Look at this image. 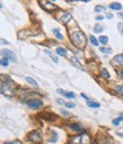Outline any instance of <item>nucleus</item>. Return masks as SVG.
<instances>
[{
  "label": "nucleus",
  "mask_w": 123,
  "mask_h": 144,
  "mask_svg": "<svg viewBox=\"0 0 123 144\" xmlns=\"http://www.w3.org/2000/svg\"><path fill=\"white\" fill-rule=\"evenodd\" d=\"M71 42L79 49H84L87 46V38L84 36V33L82 32L80 29H74L71 32H68Z\"/></svg>",
  "instance_id": "f257e3e1"
},
{
  "label": "nucleus",
  "mask_w": 123,
  "mask_h": 144,
  "mask_svg": "<svg viewBox=\"0 0 123 144\" xmlns=\"http://www.w3.org/2000/svg\"><path fill=\"white\" fill-rule=\"evenodd\" d=\"M14 89H15L14 82H13L11 79H9V78L6 79V82H5V81H2V82H1V93L4 94L5 96L10 97V95H13Z\"/></svg>",
  "instance_id": "f03ea898"
},
{
  "label": "nucleus",
  "mask_w": 123,
  "mask_h": 144,
  "mask_svg": "<svg viewBox=\"0 0 123 144\" xmlns=\"http://www.w3.org/2000/svg\"><path fill=\"white\" fill-rule=\"evenodd\" d=\"M72 143L73 144H89L90 137L87 133H82L80 136L73 137V139H72Z\"/></svg>",
  "instance_id": "7ed1b4c3"
},
{
  "label": "nucleus",
  "mask_w": 123,
  "mask_h": 144,
  "mask_svg": "<svg viewBox=\"0 0 123 144\" xmlns=\"http://www.w3.org/2000/svg\"><path fill=\"white\" fill-rule=\"evenodd\" d=\"M24 104H26L31 109H40V108H42L43 102L39 98H32V99H26V101H24Z\"/></svg>",
  "instance_id": "20e7f679"
},
{
  "label": "nucleus",
  "mask_w": 123,
  "mask_h": 144,
  "mask_svg": "<svg viewBox=\"0 0 123 144\" xmlns=\"http://www.w3.org/2000/svg\"><path fill=\"white\" fill-rule=\"evenodd\" d=\"M27 140L31 141V142L39 143V142H41V140H42V136H41V133L39 130H33L27 134Z\"/></svg>",
  "instance_id": "39448f33"
},
{
  "label": "nucleus",
  "mask_w": 123,
  "mask_h": 144,
  "mask_svg": "<svg viewBox=\"0 0 123 144\" xmlns=\"http://www.w3.org/2000/svg\"><path fill=\"white\" fill-rule=\"evenodd\" d=\"M1 55L4 56L5 58L10 59V61L14 62V63H17V57H16V55H15L13 52L8 51V49H2V51H1Z\"/></svg>",
  "instance_id": "423d86ee"
},
{
  "label": "nucleus",
  "mask_w": 123,
  "mask_h": 144,
  "mask_svg": "<svg viewBox=\"0 0 123 144\" xmlns=\"http://www.w3.org/2000/svg\"><path fill=\"white\" fill-rule=\"evenodd\" d=\"M41 7L45 9V10H47V12H51V10H54V9H57V6L54 4V2H50V1L41 2Z\"/></svg>",
  "instance_id": "0eeeda50"
},
{
  "label": "nucleus",
  "mask_w": 123,
  "mask_h": 144,
  "mask_svg": "<svg viewBox=\"0 0 123 144\" xmlns=\"http://www.w3.org/2000/svg\"><path fill=\"white\" fill-rule=\"evenodd\" d=\"M39 117L42 119V120H46V121H52V120H55V119L57 118L55 114L50 113V112H42V113L39 114Z\"/></svg>",
  "instance_id": "6e6552de"
},
{
  "label": "nucleus",
  "mask_w": 123,
  "mask_h": 144,
  "mask_svg": "<svg viewBox=\"0 0 123 144\" xmlns=\"http://www.w3.org/2000/svg\"><path fill=\"white\" fill-rule=\"evenodd\" d=\"M71 20H72V15H71L70 12H64V13L62 14V16H61V22H62V23L67 24V23H70Z\"/></svg>",
  "instance_id": "1a4fd4ad"
},
{
  "label": "nucleus",
  "mask_w": 123,
  "mask_h": 144,
  "mask_svg": "<svg viewBox=\"0 0 123 144\" xmlns=\"http://www.w3.org/2000/svg\"><path fill=\"white\" fill-rule=\"evenodd\" d=\"M70 61L72 62V64H73L75 68L80 69V70H82V71H84V70H86V69L83 68V65H82V64L80 63V62H79V58H77V57H75V56H71V57H70Z\"/></svg>",
  "instance_id": "9d476101"
},
{
  "label": "nucleus",
  "mask_w": 123,
  "mask_h": 144,
  "mask_svg": "<svg viewBox=\"0 0 123 144\" xmlns=\"http://www.w3.org/2000/svg\"><path fill=\"white\" fill-rule=\"evenodd\" d=\"M57 93L64 95L65 97H67V98H74L75 97V94L73 92H65V90H63V89H57Z\"/></svg>",
  "instance_id": "9b49d317"
},
{
  "label": "nucleus",
  "mask_w": 123,
  "mask_h": 144,
  "mask_svg": "<svg viewBox=\"0 0 123 144\" xmlns=\"http://www.w3.org/2000/svg\"><path fill=\"white\" fill-rule=\"evenodd\" d=\"M114 62L120 67H123V54H119L114 57Z\"/></svg>",
  "instance_id": "f8f14e48"
},
{
  "label": "nucleus",
  "mask_w": 123,
  "mask_h": 144,
  "mask_svg": "<svg viewBox=\"0 0 123 144\" xmlns=\"http://www.w3.org/2000/svg\"><path fill=\"white\" fill-rule=\"evenodd\" d=\"M45 53H46V54L49 56L50 58L52 59L54 62H55V63H58V58H57V56H56L55 54H54V53H51V52L49 51V49H46V51H45Z\"/></svg>",
  "instance_id": "ddd939ff"
},
{
  "label": "nucleus",
  "mask_w": 123,
  "mask_h": 144,
  "mask_svg": "<svg viewBox=\"0 0 123 144\" xmlns=\"http://www.w3.org/2000/svg\"><path fill=\"white\" fill-rule=\"evenodd\" d=\"M50 131H51V136H50V139H49V142H52V143L57 142V140H58V134L56 133L55 130H50Z\"/></svg>",
  "instance_id": "4468645a"
},
{
  "label": "nucleus",
  "mask_w": 123,
  "mask_h": 144,
  "mask_svg": "<svg viewBox=\"0 0 123 144\" xmlns=\"http://www.w3.org/2000/svg\"><path fill=\"white\" fill-rule=\"evenodd\" d=\"M109 8H111V9H115V10H121V9H122V5L120 4V2H112V4L109 5Z\"/></svg>",
  "instance_id": "2eb2a0df"
},
{
  "label": "nucleus",
  "mask_w": 123,
  "mask_h": 144,
  "mask_svg": "<svg viewBox=\"0 0 123 144\" xmlns=\"http://www.w3.org/2000/svg\"><path fill=\"white\" fill-rule=\"evenodd\" d=\"M56 53H57L58 55H61V56L67 55V51H66L65 48H63V47H57V48H56Z\"/></svg>",
  "instance_id": "dca6fc26"
},
{
  "label": "nucleus",
  "mask_w": 123,
  "mask_h": 144,
  "mask_svg": "<svg viewBox=\"0 0 123 144\" xmlns=\"http://www.w3.org/2000/svg\"><path fill=\"white\" fill-rule=\"evenodd\" d=\"M100 76H102V78H104V79H106V80H108L109 78H111V76H109V73H108V71H107L106 69H102Z\"/></svg>",
  "instance_id": "f3484780"
},
{
  "label": "nucleus",
  "mask_w": 123,
  "mask_h": 144,
  "mask_svg": "<svg viewBox=\"0 0 123 144\" xmlns=\"http://www.w3.org/2000/svg\"><path fill=\"white\" fill-rule=\"evenodd\" d=\"M52 33L55 34L56 38H57V39H59V40H63V39H64L63 34H62L61 32H59V30H58V29H52Z\"/></svg>",
  "instance_id": "a211bd4d"
},
{
  "label": "nucleus",
  "mask_w": 123,
  "mask_h": 144,
  "mask_svg": "<svg viewBox=\"0 0 123 144\" xmlns=\"http://www.w3.org/2000/svg\"><path fill=\"white\" fill-rule=\"evenodd\" d=\"M87 104H88V106H90V108H95V109H98L100 106V104L98 102H92V101H88Z\"/></svg>",
  "instance_id": "6ab92c4d"
},
{
  "label": "nucleus",
  "mask_w": 123,
  "mask_h": 144,
  "mask_svg": "<svg viewBox=\"0 0 123 144\" xmlns=\"http://www.w3.org/2000/svg\"><path fill=\"white\" fill-rule=\"evenodd\" d=\"M25 79H26V81L30 84V85H32L33 87H36V88L38 87V82H37V81L34 80V79H32V78H31V77H26V78H25Z\"/></svg>",
  "instance_id": "aec40b11"
},
{
  "label": "nucleus",
  "mask_w": 123,
  "mask_h": 144,
  "mask_svg": "<svg viewBox=\"0 0 123 144\" xmlns=\"http://www.w3.org/2000/svg\"><path fill=\"white\" fill-rule=\"evenodd\" d=\"M68 127H70L71 129H73L74 131H80L81 130V127L79 126L78 124H70L68 125Z\"/></svg>",
  "instance_id": "412c9836"
},
{
  "label": "nucleus",
  "mask_w": 123,
  "mask_h": 144,
  "mask_svg": "<svg viewBox=\"0 0 123 144\" xmlns=\"http://www.w3.org/2000/svg\"><path fill=\"white\" fill-rule=\"evenodd\" d=\"M93 30H95V32L96 33H100V32H103L104 31V27L100 25V24H96L95 27H93Z\"/></svg>",
  "instance_id": "4be33fe9"
},
{
  "label": "nucleus",
  "mask_w": 123,
  "mask_h": 144,
  "mask_svg": "<svg viewBox=\"0 0 123 144\" xmlns=\"http://www.w3.org/2000/svg\"><path fill=\"white\" fill-rule=\"evenodd\" d=\"M89 39H90V42L92 43L93 46H96V47H97V46H99V41H98V40H97L96 38H95L93 36H90V37H89Z\"/></svg>",
  "instance_id": "5701e85b"
},
{
  "label": "nucleus",
  "mask_w": 123,
  "mask_h": 144,
  "mask_svg": "<svg viewBox=\"0 0 123 144\" xmlns=\"http://www.w3.org/2000/svg\"><path fill=\"white\" fill-rule=\"evenodd\" d=\"M0 64H1V67H2V68H7V67H8V64H9V59L5 58V57H2V58H1V62H0Z\"/></svg>",
  "instance_id": "b1692460"
},
{
  "label": "nucleus",
  "mask_w": 123,
  "mask_h": 144,
  "mask_svg": "<svg viewBox=\"0 0 123 144\" xmlns=\"http://www.w3.org/2000/svg\"><path fill=\"white\" fill-rule=\"evenodd\" d=\"M98 40H99V42L103 43V45H106V43L108 42V38H107L106 36H100Z\"/></svg>",
  "instance_id": "393cba45"
},
{
  "label": "nucleus",
  "mask_w": 123,
  "mask_h": 144,
  "mask_svg": "<svg viewBox=\"0 0 123 144\" xmlns=\"http://www.w3.org/2000/svg\"><path fill=\"white\" fill-rule=\"evenodd\" d=\"M122 120H123V114H122V115H120L119 118L114 119V120H113V125H114V126H119V124L121 123Z\"/></svg>",
  "instance_id": "a878e982"
},
{
  "label": "nucleus",
  "mask_w": 123,
  "mask_h": 144,
  "mask_svg": "<svg viewBox=\"0 0 123 144\" xmlns=\"http://www.w3.org/2000/svg\"><path fill=\"white\" fill-rule=\"evenodd\" d=\"M95 10H96L97 13H103V12L106 10V8L104 7V6H96V7H95Z\"/></svg>",
  "instance_id": "bb28decb"
},
{
  "label": "nucleus",
  "mask_w": 123,
  "mask_h": 144,
  "mask_svg": "<svg viewBox=\"0 0 123 144\" xmlns=\"http://www.w3.org/2000/svg\"><path fill=\"white\" fill-rule=\"evenodd\" d=\"M114 90H115V92H118L119 94H121V95H123V86H122V85L115 86V87H114Z\"/></svg>",
  "instance_id": "cd10ccee"
},
{
  "label": "nucleus",
  "mask_w": 123,
  "mask_h": 144,
  "mask_svg": "<svg viewBox=\"0 0 123 144\" xmlns=\"http://www.w3.org/2000/svg\"><path fill=\"white\" fill-rule=\"evenodd\" d=\"M99 51L102 52V53H107V54H111V53H112V49L111 48H105V47H102Z\"/></svg>",
  "instance_id": "c85d7f7f"
},
{
  "label": "nucleus",
  "mask_w": 123,
  "mask_h": 144,
  "mask_svg": "<svg viewBox=\"0 0 123 144\" xmlns=\"http://www.w3.org/2000/svg\"><path fill=\"white\" fill-rule=\"evenodd\" d=\"M65 106H66V108H75V104H74V103H71V102H66Z\"/></svg>",
  "instance_id": "c756f323"
},
{
  "label": "nucleus",
  "mask_w": 123,
  "mask_h": 144,
  "mask_svg": "<svg viewBox=\"0 0 123 144\" xmlns=\"http://www.w3.org/2000/svg\"><path fill=\"white\" fill-rule=\"evenodd\" d=\"M5 144H23V143H22L21 141H13V142H7Z\"/></svg>",
  "instance_id": "7c9ffc66"
},
{
  "label": "nucleus",
  "mask_w": 123,
  "mask_h": 144,
  "mask_svg": "<svg viewBox=\"0 0 123 144\" xmlns=\"http://www.w3.org/2000/svg\"><path fill=\"white\" fill-rule=\"evenodd\" d=\"M99 144H112L111 142H109V141H106V140H102L100 141V143Z\"/></svg>",
  "instance_id": "2f4dec72"
},
{
  "label": "nucleus",
  "mask_w": 123,
  "mask_h": 144,
  "mask_svg": "<svg viewBox=\"0 0 123 144\" xmlns=\"http://www.w3.org/2000/svg\"><path fill=\"white\" fill-rule=\"evenodd\" d=\"M56 102H57V103H59V104H64V105H65V102L63 101L62 98H56Z\"/></svg>",
  "instance_id": "473e14b6"
},
{
  "label": "nucleus",
  "mask_w": 123,
  "mask_h": 144,
  "mask_svg": "<svg viewBox=\"0 0 123 144\" xmlns=\"http://www.w3.org/2000/svg\"><path fill=\"white\" fill-rule=\"evenodd\" d=\"M61 113H62L63 115H64V117H68V115H70V114H68L67 112L65 111V110H61Z\"/></svg>",
  "instance_id": "72a5a7b5"
},
{
  "label": "nucleus",
  "mask_w": 123,
  "mask_h": 144,
  "mask_svg": "<svg viewBox=\"0 0 123 144\" xmlns=\"http://www.w3.org/2000/svg\"><path fill=\"white\" fill-rule=\"evenodd\" d=\"M81 96H82V97H83V98H86V99H87V101H90V98H89V97H88V96L86 95V94H83V93H82V94H81Z\"/></svg>",
  "instance_id": "f704fd0d"
},
{
  "label": "nucleus",
  "mask_w": 123,
  "mask_h": 144,
  "mask_svg": "<svg viewBox=\"0 0 123 144\" xmlns=\"http://www.w3.org/2000/svg\"><path fill=\"white\" fill-rule=\"evenodd\" d=\"M103 16H102V15H98V16H96V20H98V21H102L103 20Z\"/></svg>",
  "instance_id": "c9c22d12"
},
{
  "label": "nucleus",
  "mask_w": 123,
  "mask_h": 144,
  "mask_svg": "<svg viewBox=\"0 0 123 144\" xmlns=\"http://www.w3.org/2000/svg\"><path fill=\"white\" fill-rule=\"evenodd\" d=\"M1 42H2V43H6V45H9V42H8V41H6L5 39H1Z\"/></svg>",
  "instance_id": "e433bc0d"
},
{
  "label": "nucleus",
  "mask_w": 123,
  "mask_h": 144,
  "mask_svg": "<svg viewBox=\"0 0 123 144\" xmlns=\"http://www.w3.org/2000/svg\"><path fill=\"white\" fill-rule=\"evenodd\" d=\"M107 18H109V20L113 18V14H107Z\"/></svg>",
  "instance_id": "4c0bfd02"
},
{
  "label": "nucleus",
  "mask_w": 123,
  "mask_h": 144,
  "mask_svg": "<svg viewBox=\"0 0 123 144\" xmlns=\"http://www.w3.org/2000/svg\"><path fill=\"white\" fill-rule=\"evenodd\" d=\"M116 135L120 136V137H122V139H123V134H122V133H116Z\"/></svg>",
  "instance_id": "58836bf2"
},
{
  "label": "nucleus",
  "mask_w": 123,
  "mask_h": 144,
  "mask_svg": "<svg viewBox=\"0 0 123 144\" xmlns=\"http://www.w3.org/2000/svg\"><path fill=\"white\" fill-rule=\"evenodd\" d=\"M120 76H121V78H123V71L121 72V73H120Z\"/></svg>",
  "instance_id": "ea45409f"
},
{
  "label": "nucleus",
  "mask_w": 123,
  "mask_h": 144,
  "mask_svg": "<svg viewBox=\"0 0 123 144\" xmlns=\"http://www.w3.org/2000/svg\"><path fill=\"white\" fill-rule=\"evenodd\" d=\"M120 16H121V17H123V13H121V14H120Z\"/></svg>",
  "instance_id": "a19ab883"
},
{
  "label": "nucleus",
  "mask_w": 123,
  "mask_h": 144,
  "mask_svg": "<svg viewBox=\"0 0 123 144\" xmlns=\"http://www.w3.org/2000/svg\"><path fill=\"white\" fill-rule=\"evenodd\" d=\"M122 34H123V27H122Z\"/></svg>",
  "instance_id": "79ce46f5"
}]
</instances>
